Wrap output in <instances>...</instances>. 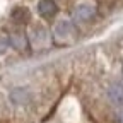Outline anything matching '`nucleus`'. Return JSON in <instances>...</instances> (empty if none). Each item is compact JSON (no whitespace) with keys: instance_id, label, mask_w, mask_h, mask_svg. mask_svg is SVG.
I'll list each match as a JSON object with an SVG mask.
<instances>
[{"instance_id":"nucleus-1","label":"nucleus","mask_w":123,"mask_h":123,"mask_svg":"<svg viewBox=\"0 0 123 123\" xmlns=\"http://www.w3.org/2000/svg\"><path fill=\"white\" fill-rule=\"evenodd\" d=\"M53 34L56 38V41H68L75 38V27L70 21H60L56 22L55 29H53Z\"/></svg>"},{"instance_id":"nucleus-2","label":"nucleus","mask_w":123,"mask_h":123,"mask_svg":"<svg viewBox=\"0 0 123 123\" xmlns=\"http://www.w3.org/2000/svg\"><path fill=\"white\" fill-rule=\"evenodd\" d=\"M74 21L77 24H82V22H89L92 17L96 15V9L92 7L91 4H79L74 9Z\"/></svg>"},{"instance_id":"nucleus-3","label":"nucleus","mask_w":123,"mask_h":123,"mask_svg":"<svg viewBox=\"0 0 123 123\" xmlns=\"http://www.w3.org/2000/svg\"><path fill=\"white\" fill-rule=\"evenodd\" d=\"M9 41H10V44L14 46V48L19 50V51L27 50V46H29V39H27V36L22 33V31H14V33H10L9 34Z\"/></svg>"},{"instance_id":"nucleus-4","label":"nucleus","mask_w":123,"mask_h":123,"mask_svg":"<svg viewBox=\"0 0 123 123\" xmlns=\"http://www.w3.org/2000/svg\"><path fill=\"white\" fill-rule=\"evenodd\" d=\"M38 10H39V14L44 19H50V17H53V15L58 12V7L55 4V0H39Z\"/></svg>"},{"instance_id":"nucleus-5","label":"nucleus","mask_w":123,"mask_h":123,"mask_svg":"<svg viewBox=\"0 0 123 123\" xmlns=\"http://www.w3.org/2000/svg\"><path fill=\"white\" fill-rule=\"evenodd\" d=\"M10 101L15 104V106H24V104H27L29 103V92L26 91V89H22V87H17V89H14L12 92H10Z\"/></svg>"},{"instance_id":"nucleus-6","label":"nucleus","mask_w":123,"mask_h":123,"mask_svg":"<svg viewBox=\"0 0 123 123\" xmlns=\"http://www.w3.org/2000/svg\"><path fill=\"white\" fill-rule=\"evenodd\" d=\"M108 96H110V99H111L113 104L121 106L123 104V87L120 84H113L110 89H108Z\"/></svg>"},{"instance_id":"nucleus-7","label":"nucleus","mask_w":123,"mask_h":123,"mask_svg":"<svg viewBox=\"0 0 123 123\" xmlns=\"http://www.w3.org/2000/svg\"><path fill=\"white\" fill-rule=\"evenodd\" d=\"M12 21L17 24H26L29 21V10L26 7H17L12 10Z\"/></svg>"},{"instance_id":"nucleus-8","label":"nucleus","mask_w":123,"mask_h":123,"mask_svg":"<svg viewBox=\"0 0 123 123\" xmlns=\"http://www.w3.org/2000/svg\"><path fill=\"white\" fill-rule=\"evenodd\" d=\"M31 38H33V41H36V46H39L41 43H46V41H48L46 29L41 27V26H36L33 31H31Z\"/></svg>"},{"instance_id":"nucleus-9","label":"nucleus","mask_w":123,"mask_h":123,"mask_svg":"<svg viewBox=\"0 0 123 123\" xmlns=\"http://www.w3.org/2000/svg\"><path fill=\"white\" fill-rule=\"evenodd\" d=\"M9 38H0V55H4L7 51V46H9Z\"/></svg>"},{"instance_id":"nucleus-10","label":"nucleus","mask_w":123,"mask_h":123,"mask_svg":"<svg viewBox=\"0 0 123 123\" xmlns=\"http://www.w3.org/2000/svg\"><path fill=\"white\" fill-rule=\"evenodd\" d=\"M116 121H118V123H123V110L118 111V115H116Z\"/></svg>"}]
</instances>
